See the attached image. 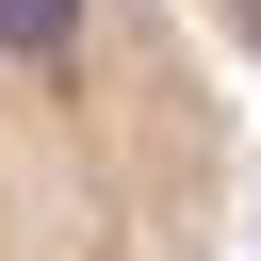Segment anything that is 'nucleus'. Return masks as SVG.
Instances as JSON below:
<instances>
[{"instance_id":"nucleus-1","label":"nucleus","mask_w":261,"mask_h":261,"mask_svg":"<svg viewBox=\"0 0 261 261\" xmlns=\"http://www.w3.org/2000/svg\"><path fill=\"white\" fill-rule=\"evenodd\" d=\"M228 82L179 0H0V261H212Z\"/></svg>"},{"instance_id":"nucleus-2","label":"nucleus","mask_w":261,"mask_h":261,"mask_svg":"<svg viewBox=\"0 0 261 261\" xmlns=\"http://www.w3.org/2000/svg\"><path fill=\"white\" fill-rule=\"evenodd\" d=\"M179 33L212 49V82H245V98H261V0H179Z\"/></svg>"}]
</instances>
